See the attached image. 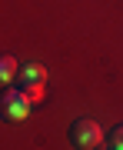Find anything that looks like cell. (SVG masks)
Listing matches in <instances>:
<instances>
[{
    "instance_id": "6da1fadb",
    "label": "cell",
    "mask_w": 123,
    "mask_h": 150,
    "mask_svg": "<svg viewBox=\"0 0 123 150\" xmlns=\"http://www.w3.org/2000/svg\"><path fill=\"white\" fill-rule=\"evenodd\" d=\"M30 117V100L27 93L20 90V87H7V90H0V120L7 123H20Z\"/></svg>"
},
{
    "instance_id": "7a4b0ae2",
    "label": "cell",
    "mask_w": 123,
    "mask_h": 150,
    "mask_svg": "<svg viewBox=\"0 0 123 150\" xmlns=\"http://www.w3.org/2000/svg\"><path fill=\"white\" fill-rule=\"evenodd\" d=\"M70 144L80 147V150H93V147H100V144H103V130H100V123L90 120V117L73 120V123H70Z\"/></svg>"
},
{
    "instance_id": "3957f363",
    "label": "cell",
    "mask_w": 123,
    "mask_h": 150,
    "mask_svg": "<svg viewBox=\"0 0 123 150\" xmlns=\"http://www.w3.org/2000/svg\"><path fill=\"white\" fill-rule=\"evenodd\" d=\"M27 83H47V70L40 64H20V70H17V87H27Z\"/></svg>"
},
{
    "instance_id": "277c9868",
    "label": "cell",
    "mask_w": 123,
    "mask_h": 150,
    "mask_svg": "<svg viewBox=\"0 0 123 150\" xmlns=\"http://www.w3.org/2000/svg\"><path fill=\"white\" fill-rule=\"evenodd\" d=\"M17 70H20L17 57H10V54H0V87H7L10 80H17Z\"/></svg>"
},
{
    "instance_id": "5b68a950",
    "label": "cell",
    "mask_w": 123,
    "mask_h": 150,
    "mask_svg": "<svg viewBox=\"0 0 123 150\" xmlns=\"http://www.w3.org/2000/svg\"><path fill=\"white\" fill-rule=\"evenodd\" d=\"M20 90L27 93L30 103H40V100H43V83H27V87H20Z\"/></svg>"
},
{
    "instance_id": "8992f818",
    "label": "cell",
    "mask_w": 123,
    "mask_h": 150,
    "mask_svg": "<svg viewBox=\"0 0 123 150\" xmlns=\"http://www.w3.org/2000/svg\"><path fill=\"white\" fill-rule=\"evenodd\" d=\"M107 147L110 150H123V127H113L107 134Z\"/></svg>"
}]
</instances>
